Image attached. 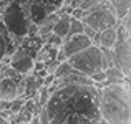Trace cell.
<instances>
[{
    "mask_svg": "<svg viewBox=\"0 0 131 124\" xmlns=\"http://www.w3.org/2000/svg\"><path fill=\"white\" fill-rule=\"evenodd\" d=\"M95 84H73L51 91L45 104L50 124H105L98 113Z\"/></svg>",
    "mask_w": 131,
    "mask_h": 124,
    "instance_id": "cell-1",
    "label": "cell"
},
{
    "mask_svg": "<svg viewBox=\"0 0 131 124\" xmlns=\"http://www.w3.org/2000/svg\"><path fill=\"white\" fill-rule=\"evenodd\" d=\"M98 113L105 124H129L131 96L128 80L98 88Z\"/></svg>",
    "mask_w": 131,
    "mask_h": 124,
    "instance_id": "cell-2",
    "label": "cell"
},
{
    "mask_svg": "<svg viewBox=\"0 0 131 124\" xmlns=\"http://www.w3.org/2000/svg\"><path fill=\"white\" fill-rule=\"evenodd\" d=\"M67 61L73 68V71H78V73L85 75V76H91L93 73L108 70L106 61L101 55V48L95 46V45H90L88 48H85L80 53L73 55Z\"/></svg>",
    "mask_w": 131,
    "mask_h": 124,
    "instance_id": "cell-3",
    "label": "cell"
},
{
    "mask_svg": "<svg viewBox=\"0 0 131 124\" xmlns=\"http://www.w3.org/2000/svg\"><path fill=\"white\" fill-rule=\"evenodd\" d=\"M81 22H83V25L90 27L95 32H103L106 28L118 25V18L115 15V10L111 8V5L108 2L100 3V5L93 7L90 10H85Z\"/></svg>",
    "mask_w": 131,
    "mask_h": 124,
    "instance_id": "cell-4",
    "label": "cell"
},
{
    "mask_svg": "<svg viewBox=\"0 0 131 124\" xmlns=\"http://www.w3.org/2000/svg\"><path fill=\"white\" fill-rule=\"evenodd\" d=\"M2 22L5 23L7 30H8L12 35H17V36H20V38L27 36L28 27L32 25L30 22L25 20V17H23V13H22V10H20V7H18L17 2L10 3L2 12Z\"/></svg>",
    "mask_w": 131,
    "mask_h": 124,
    "instance_id": "cell-5",
    "label": "cell"
},
{
    "mask_svg": "<svg viewBox=\"0 0 131 124\" xmlns=\"http://www.w3.org/2000/svg\"><path fill=\"white\" fill-rule=\"evenodd\" d=\"M113 50V66L118 68L126 78L131 75V43L129 38H118Z\"/></svg>",
    "mask_w": 131,
    "mask_h": 124,
    "instance_id": "cell-6",
    "label": "cell"
},
{
    "mask_svg": "<svg viewBox=\"0 0 131 124\" xmlns=\"http://www.w3.org/2000/svg\"><path fill=\"white\" fill-rule=\"evenodd\" d=\"M8 66L12 70H15L18 75H28L33 70V58H30L25 51H22L20 48H17L8 60Z\"/></svg>",
    "mask_w": 131,
    "mask_h": 124,
    "instance_id": "cell-7",
    "label": "cell"
},
{
    "mask_svg": "<svg viewBox=\"0 0 131 124\" xmlns=\"http://www.w3.org/2000/svg\"><path fill=\"white\" fill-rule=\"evenodd\" d=\"M90 45H91V41H90L86 36L81 33V35H75V36H70V38H67L63 43H61L60 51L63 53V56L68 60V58H71L73 55L80 53L81 50L88 48Z\"/></svg>",
    "mask_w": 131,
    "mask_h": 124,
    "instance_id": "cell-8",
    "label": "cell"
},
{
    "mask_svg": "<svg viewBox=\"0 0 131 124\" xmlns=\"http://www.w3.org/2000/svg\"><path fill=\"white\" fill-rule=\"evenodd\" d=\"M0 99L8 103L13 99H18V86H17L15 80L0 78Z\"/></svg>",
    "mask_w": 131,
    "mask_h": 124,
    "instance_id": "cell-9",
    "label": "cell"
},
{
    "mask_svg": "<svg viewBox=\"0 0 131 124\" xmlns=\"http://www.w3.org/2000/svg\"><path fill=\"white\" fill-rule=\"evenodd\" d=\"M42 45H43V41L38 35H27V36L22 38L18 48L22 51H25L30 58H35L37 53H38V50L42 48Z\"/></svg>",
    "mask_w": 131,
    "mask_h": 124,
    "instance_id": "cell-10",
    "label": "cell"
},
{
    "mask_svg": "<svg viewBox=\"0 0 131 124\" xmlns=\"http://www.w3.org/2000/svg\"><path fill=\"white\" fill-rule=\"evenodd\" d=\"M70 20H71L70 15H60L58 20H57V23H55V27H53V30H51V33L57 35V36H60L61 41H63L65 36L68 35V30H70Z\"/></svg>",
    "mask_w": 131,
    "mask_h": 124,
    "instance_id": "cell-11",
    "label": "cell"
},
{
    "mask_svg": "<svg viewBox=\"0 0 131 124\" xmlns=\"http://www.w3.org/2000/svg\"><path fill=\"white\" fill-rule=\"evenodd\" d=\"M105 75H106V78H105V83H103L101 86H106V84H118V83H123V81L129 80V78H126L125 75H123L121 71L118 70V68H115V66L105 70ZM101 86H100V88H101Z\"/></svg>",
    "mask_w": 131,
    "mask_h": 124,
    "instance_id": "cell-12",
    "label": "cell"
},
{
    "mask_svg": "<svg viewBox=\"0 0 131 124\" xmlns=\"http://www.w3.org/2000/svg\"><path fill=\"white\" fill-rule=\"evenodd\" d=\"M108 3L111 5V8L115 10V15L118 20H121L126 13H129L131 0H108Z\"/></svg>",
    "mask_w": 131,
    "mask_h": 124,
    "instance_id": "cell-13",
    "label": "cell"
},
{
    "mask_svg": "<svg viewBox=\"0 0 131 124\" xmlns=\"http://www.w3.org/2000/svg\"><path fill=\"white\" fill-rule=\"evenodd\" d=\"M83 22L81 20H75V18H71L70 20V30H68V35L65 36V40L67 38H70V36H75V35H81L83 33ZM63 40V41H65Z\"/></svg>",
    "mask_w": 131,
    "mask_h": 124,
    "instance_id": "cell-14",
    "label": "cell"
},
{
    "mask_svg": "<svg viewBox=\"0 0 131 124\" xmlns=\"http://www.w3.org/2000/svg\"><path fill=\"white\" fill-rule=\"evenodd\" d=\"M73 71V68L70 66V63L68 61H63V63H58L57 65V68L53 70V78L57 80V78H61V76H65V75H68V73H71Z\"/></svg>",
    "mask_w": 131,
    "mask_h": 124,
    "instance_id": "cell-15",
    "label": "cell"
},
{
    "mask_svg": "<svg viewBox=\"0 0 131 124\" xmlns=\"http://www.w3.org/2000/svg\"><path fill=\"white\" fill-rule=\"evenodd\" d=\"M100 3H101L100 0H83V2L80 3V8L85 12V10H90V8H93V7L100 5Z\"/></svg>",
    "mask_w": 131,
    "mask_h": 124,
    "instance_id": "cell-16",
    "label": "cell"
},
{
    "mask_svg": "<svg viewBox=\"0 0 131 124\" xmlns=\"http://www.w3.org/2000/svg\"><path fill=\"white\" fill-rule=\"evenodd\" d=\"M96 33H98V32H95V30H91L90 27H86V25L83 27V35L86 36V38H88L90 41H91V40H93V38L96 36Z\"/></svg>",
    "mask_w": 131,
    "mask_h": 124,
    "instance_id": "cell-17",
    "label": "cell"
},
{
    "mask_svg": "<svg viewBox=\"0 0 131 124\" xmlns=\"http://www.w3.org/2000/svg\"><path fill=\"white\" fill-rule=\"evenodd\" d=\"M71 18H75V20H81V17H83V10L78 7V8H73L71 10Z\"/></svg>",
    "mask_w": 131,
    "mask_h": 124,
    "instance_id": "cell-18",
    "label": "cell"
},
{
    "mask_svg": "<svg viewBox=\"0 0 131 124\" xmlns=\"http://www.w3.org/2000/svg\"><path fill=\"white\" fill-rule=\"evenodd\" d=\"M5 51H7V43L3 41V38L0 36V60L5 56Z\"/></svg>",
    "mask_w": 131,
    "mask_h": 124,
    "instance_id": "cell-19",
    "label": "cell"
},
{
    "mask_svg": "<svg viewBox=\"0 0 131 124\" xmlns=\"http://www.w3.org/2000/svg\"><path fill=\"white\" fill-rule=\"evenodd\" d=\"M83 2V0H71V8H78V7H80V3Z\"/></svg>",
    "mask_w": 131,
    "mask_h": 124,
    "instance_id": "cell-20",
    "label": "cell"
},
{
    "mask_svg": "<svg viewBox=\"0 0 131 124\" xmlns=\"http://www.w3.org/2000/svg\"><path fill=\"white\" fill-rule=\"evenodd\" d=\"M61 5H67V7H70V5H71V0H61Z\"/></svg>",
    "mask_w": 131,
    "mask_h": 124,
    "instance_id": "cell-21",
    "label": "cell"
},
{
    "mask_svg": "<svg viewBox=\"0 0 131 124\" xmlns=\"http://www.w3.org/2000/svg\"><path fill=\"white\" fill-rule=\"evenodd\" d=\"M100 2H101V3H106V2H108V0H100Z\"/></svg>",
    "mask_w": 131,
    "mask_h": 124,
    "instance_id": "cell-22",
    "label": "cell"
},
{
    "mask_svg": "<svg viewBox=\"0 0 131 124\" xmlns=\"http://www.w3.org/2000/svg\"><path fill=\"white\" fill-rule=\"evenodd\" d=\"M12 124H15V122H12Z\"/></svg>",
    "mask_w": 131,
    "mask_h": 124,
    "instance_id": "cell-23",
    "label": "cell"
}]
</instances>
